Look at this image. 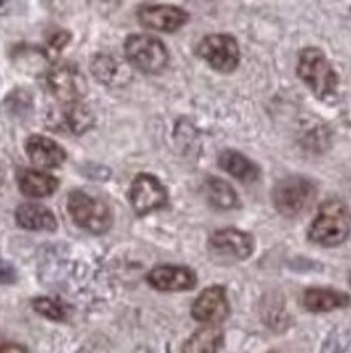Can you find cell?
<instances>
[{
    "label": "cell",
    "mask_w": 351,
    "mask_h": 353,
    "mask_svg": "<svg viewBox=\"0 0 351 353\" xmlns=\"http://www.w3.org/2000/svg\"><path fill=\"white\" fill-rule=\"evenodd\" d=\"M351 233V210L340 199H328L319 207L316 219L309 226L308 236L323 248L340 246Z\"/></svg>",
    "instance_id": "1"
},
{
    "label": "cell",
    "mask_w": 351,
    "mask_h": 353,
    "mask_svg": "<svg viewBox=\"0 0 351 353\" xmlns=\"http://www.w3.org/2000/svg\"><path fill=\"white\" fill-rule=\"evenodd\" d=\"M298 77L308 85L319 99L334 97L339 88V75L323 51L319 48H306L299 54Z\"/></svg>",
    "instance_id": "2"
},
{
    "label": "cell",
    "mask_w": 351,
    "mask_h": 353,
    "mask_svg": "<svg viewBox=\"0 0 351 353\" xmlns=\"http://www.w3.org/2000/svg\"><path fill=\"white\" fill-rule=\"evenodd\" d=\"M67 210L80 228L93 234L109 232L112 226V212L103 199L85 191H72L67 197Z\"/></svg>",
    "instance_id": "3"
},
{
    "label": "cell",
    "mask_w": 351,
    "mask_h": 353,
    "mask_svg": "<svg viewBox=\"0 0 351 353\" xmlns=\"http://www.w3.org/2000/svg\"><path fill=\"white\" fill-rule=\"evenodd\" d=\"M317 199V185L303 176H290L278 181L273 188L272 201L278 214L298 216L308 212Z\"/></svg>",
    "instance_id": "4"
},
{
    "label": "cell",
    "mask_w": 351,
    "mask_h": 353,
    "mask_svg": "<svg viewBox=\"0 0 351 353\" xmlns=\"http://www.w3.org/2000/svg\"><path fill=\"white\" fill-rule=\"evenodd\" d=\"M125 59L143 74H160L169 62L164 43L150 34H130L124 43Z\"/></svg>",
    "instance_id": "5"
},
{
    "label": "cell",
    "mask_w": 351,
    "mask_h": 353,
    "mask_svg": "<svg viewBox=\"0 0 351 353\" xmlns=\"http://www.w3.org/2000/svg\"><path fill=\"white\" fill-rule=\"evenodd\" d=\"M44 85L54 99L61 105L67 103L83 101L87 97L88 87L87 80L80 69L70 62L64 64H54L44 75Z\"/></svg>",
    "instance_id": "6"
},
{
    "label": "cell",
    "mask_w": 351,
    "mask_h": 353,
    "mask_svg": "<svg viewBox=\"0 0 351 353\" xmlns=\"http://www.w3.org/2000/svg\"><path fill=\"white\" fill-rule=\"evenodd\" d=\"M197 56L220 74H231L241 61L240 44L231 34H209L197 44Z\"/></svg>",
    "instance_id": "7"
},
{
    "label": "cell",
    "mask_w": 351,
    "mask_h": 353,
    "mask_svg": "<svg viewBox=\"0 0 351 353\" xmlns=\"http://www.w3.org/2000/svg\"><path fill=\"white\" fill-rule=\"evenodd\" d=\"M168 199V189L153 174H137L130 184L129 201L138 216H145L151 212L164 209Z\"/></svg>",
    "instance_id": "8"
},
{
    "label": "cell",
    "mask_w": 351,
    "mask_h": 353,
    "mask_svg": "<svg viewBox=\"0 0 351 353\" xmlns=\"http://www.w3.org/2000/svg\"><path fill=\"white\" fill-rule=\"evenodd\" d=\"M254 248V236L237 228L218 230L209 239L210 254L222 261H246L252 256Z\"/></svg>",
    "instance_id": "9"
},
{
    "label": "cell",
    "mask_w": 351,
    "mask_h": 353,
    "mask_svg": "<svg viewBox=\"0 0 351 353\" xmlns=\"http://www.w3.org/2000/svg\"><path fill=\"white\" fill-rule=\"evenodd\" d=\"M138 21L145 28L174 33L189 21V13L181 7L163 6V3H145L137 10Z\"/></svg>",
    "instance_id": "10"
},
{
    "label": "cell",
    "mask_w": 351,
    "mask_h": 353,
    "mask_svg": "<svg viewBox=\"0 0 351 353\" xmlns=\"http://www.w3.org/2000/svg\"><path fill=\"white\" fill-rule=\"evenodd\" d=\"M192 318L199 323L218 325L229 316L226 290L220 285L205 288L192 305Z\"/></svg>",
    "instance_id": "11"
},
{
    "label": "cell",
    "mask_w": 351,
    "mask_h": 353,
    "mask_svg": "<svg viewBox=\"0 0 351 353\" xmlns=\"http://www.w3.org/2000/svg\"><path fill=\"white\" fill-rule=\"evenodd\" d=\"M94 125V114L83 101L61 105L51 114V129L57 132L83 135Z\"/></svg>",
    "instance_id": "12"
},
{
    "label": "cell",
    "mask_w": 351,
    "mask_h": 353,
    "mask_svg": "<svg viewBox=\"0 0 351 353\" xmlns=\"http://www.w3.org/2000/svg\"><path fill=\"white\" fill-rule=\"evenodd\" d=\"M25 152L36 170H54L58 168L67 160V152L56 140L41 134H33L26 139Z\"/></svg>",
    "instance_id": "13"
},
{
    "label": "cell",
    "mask_w": 351,
    "mask_h": 353,
    "mask_svg": "<svg viewBox=\"0 0 351 353\" xmlns=\"http://www.w3.org/2000/svg\"><path fill=\"white\" fill-rule=\"evenodd\" d=\"M147 282L160 292H187L195 288L197 275L184 265H158L147 274Z\"/></svg>",
    "instance_id": "14"
},
{
    "label": "cell",
    "mask_w": 351,
    "mask_h": 353,
    "mask_svg": "<svg viewBox=\"0 0 351 353\" xmlns=\"http://www.w3.org/2000/svg\"><path fill=\"white\" fill-rule=\"evenodd\" d=\"M92 74L106 87H124L132 80L129 64L111 54H96L92 61Z\"/></svg>",
    "instance_id": "15"
},
{
    "label": "cell",
    "mask_w": 351,
    "mask_h": 353,
    "mask_svg": "<svg viewBox=\"0 0 351 353\" xmlns=\"http://www.w3.org/2000/svg\"><path fill=\"white\" fill-rule=\"evenodd\" d=\"M17 183L23 196L30 199H44L52 196L58 188L56 176L41 170L21 168L17 171Z\"/></svg>",
    "instance_id": "16"
},
{
    "label": "cell",
    "mask_w": 351,
    "mask_h": 353,
    "mask_svg": "<svg viewBox=\"0 0 351 353\" xmlns=\"http://www.w3.org/2000/svg\"><path fill=\"white\" fill-rule=\"evenodd\" d=\"M15 221L28 232H56L57 220L52 210L41 203H21L15 210Z\"/></svg>",
    "instance_id": "17"
},
{
    "label": "cell",
    "mask_w": 351,
    "mask_h": 353,
    "mask_svg": "<svg viewBox=\"0 0 351 353\" xmlns=\"http://www.w3.org/2000/svg\"><path fill=\"white\" fill-rule=\"evenodd\" d=\"M350 305L348 293L334 288H308L303 295V306L310 313H328Z\"/></svg>",
    "instance_id": "18"
},
{
    "label": "cell",
    "mask_w": 351,
    "mask_h": 353,
    "mask_svg": "<svg viewBox=\"0 0 351 353\" xmlns=\"http://www.w3.org/2000/svg\"><path fill=\"white\" fill-rule=\"evenodd\" d=\"M218 165L223 171L244 184H252L260 178V168L237 150H224L220 153Z\"/></svg>",
    "instance_id": "19"
},
{
    "label": "cell",
    "mask_w": 351,
    "mask_h": 353,
    "mask_svg": "<svg viewBox=\"0 0 351 353\" xmlns=\"http://www.w3.org/2000/svg\"><path fill=\"white\" fill-rule=\"evenodd\" d=\"M223 341L224 334L220 325L205 324L184 342L182 353H218Z\"/></svg>",
    "instance_id": "20"
},
{
    "label": "cell",
    "mask_w": 351,
    "mask_h": 353,
    "mask_svg": "<svg viewBox=\"0 0 351 353\" xmlns=\"http://www.w3.org/2000/svg\"><path fill=\"white\" fill-rule=\"evenodd\" d=\"M205 196L210 205L220 210H233L240 207V197H237L234 188L226 181L218 178H210L205 183Z\"/></svg>",
    "instance_id": "21"
},
{
    "label": "cell",
    "mask_w": 351,
    "mask_h": 353,
    "mask_svg": "<svg viewBox=\"0 0 351 353\" xmlns=\"http://www.w3.org/2000/svg\"><path fill=\"white\" fill-rule=\"evenodd\" d=\"M31 305H33V310L36 313H39L41 316H44V318L51 321L62 323V321L69 318V307L58 300H52V298H47V296H39V298H34Z\"/></svg>",
    "instance_id": "22"
},
{
    "label": "cell",
    "mask_w": 351,
    "mask_h": 353,
    "mask_svg": "<svg viewBox=\"0 0 351 353\" xmlns=\"http://www.w3.org/2000/svg\"><path fill=\"white\" fill-rule=\"evenodd\" d=\"M70 39H72V34L69 31H64V30H57L49 34L46 39V44H44V48H41L44 59H46V61L57 59L58 54L64 51V48L70 43Z\"/></svg>",
    "instance_id": "23"
},
{
    "label": "cell",
    "mask_w": 351,
    "mask_h": 353,
    "mask_svg": "<svg viewBox=\"0 0 351 353\" xmlns=\"http://www.w3.org/2000/svg\"><path fill=\"white\" fill-rule=\"evenodd\" d=\"M0 353H28V350L20 343L0 342Z\"/></svg>",
    "instance_id": "24"
},
{
    "label": "cell",
    "mask_w": 351,
    "mask_h": 353,
    "mask_svg": "<svg viewBox=\"0 0 351 353\" xmlns=\"http://www.w3.org/2000/svg\"><path fill=\"white\" fill-rule=\"evenodd\" d=\"M350 283H351V277H350Z\"/></svg>",
    "instance_id": "25"
}]
</instances>
